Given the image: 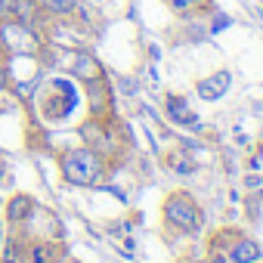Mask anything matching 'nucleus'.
Segmentation results:
<instances>
[{
    "instance_id": "obj_1",
    "label": "nucleus",
    "mask_w": 263,
    "mask_h": 263,
    "mask_svg": "<svg viewBox=\"0 0 263 263\" xmlns=\"http://www.w3.org/2000/svg\"><path fill=\"white\" fill-rule=\"evenodd\" d=\"M59 171L71 186H96L102 177V158L90 146L65 149L59 155Z\"/></svg>"
},
{
    "instance_id": "obj_2",
    "label": "nucleus",
    "mask_w": 263,
    "mask_h": 263,
    "mask_svg": "<svg viewBox=\"0 0 263 263\" xmlns=\"http://www.w3.org/2000/svg\"><path fill=\"white\" fill-rule=\"evenodd\" d=\"M164 217H167V223H174L177 229H186V232L198 229V223H201V214H198L195 201L183 192H177L164 201Z\"/></svg>"
},
{
    "instance_id": "obj_3",
    "label": "nucleus",
    "mask_w": 263,
    "mask_h": 263,
    "mask_svg": "<svg viewBox=\"0 0 263 263\" xmlns=\"http://www.w3.org/2000/svg\"><path fill=\"white\" fill-rule=\"evenodd\" d=\"M34 214H37L34 198H31L28 192H13L10 201H7V214H4V220H7V226L19 229V226H25Z\"/></svg>"
},
{
    "instance_id": "obj_4",
    "label": "nucleus",
    "mask_w": 263,
    "mask_h": 263,
    "mask_svg": "<svg viewBox=\"0 0 263 263\" xmlns=\"http://www.w3.org/2000/svg\"><path fill=\"white\" fill-rule=\"evenodd\" d=\"M59 257H62L59 241H50V238L25 241V263H59Z\"/></svg>"
},
{
    "instance_id": "obj_5",
    "label": "nucleus",
    "mask_w": 263,
    "mask_h": 263,
    "mask_svg": "<svg viewBox=\"0 0 263 263\" xmlns=\"http://www.w3.org/2000/svg\"><path fill=\"white\" fill-rule=\"evenodd\" d=\"M41 19H44V10H41L37 0H16V13H13V22L16 25H22L25 31L37 34Z\"/></svg>"
},
{
    "instance_id": "obj_6",
    "label": "nucleus",
    "mask_w": 263,
    "mask_h": 263,
    "mask_svg": "<svg viewBox=\"0 0 263 263\" xmlns=\"http://www.w3.org/2000/svg\"><path fill=\"white\" fill-rule=\"evenodd\" d=\"M226 87H229V71H217V74L198 81V96L214 102V99H220V96L226 93Z\"/></svg>"
},
{
    "instance_id": "obj_7",
    "label": "nucleus",
    "mask_w": 263,
    "mask_h": 263,
    "mask_svg": "<svg viewBox=\"0 0 263 263\" xmlns=\"http://www.w3.org/2000/svg\"><path fill=\"white\" fill-rule=\"evenodd\" d=\"M71 71H74L81 81H87V84H93V81H99V78H102L99 62H96L93 56H87V53H78V56L71 59Z\"/></svg>"
},
{
    "instance_id": "obj_8",
    "label": "nucleus",
    "mask_w": 263,
    "mask_h": 263,
    "mask_svg": "<svg viewBox=\"0 0 263 263\" xmlns=\"http://www.w3.org/2000/svg\"><path fill=\"white\" fill-rule=\"evenodd\" d=\"M0 263H25V235H7V245L0 251Z\"/></svg>"
},
{
    "instance_id": "obj_9",
    "label": "nucleus",
    "mask_w": 263,
    "mask_h": 263,
    "mask_svg": "<svg viewBox=\"0 0 263 263\" xmlns=\"http://www.w3.org/2000/svg\"><path fill=\"white\" fill-rule=\"evenodd\" d=\"M167 108H171V118H174V121H180V124H195V115H192V108L186 105V99L171 96Z\"/></svg>"
},
{
    "instance_id": "obj_10",
    "label": "nucleus",
    "mask_w": 263,
    "mask_h": 263,
    "mask_svg": "<svg viewBox=\"0 0 263 263\" xmlns=\"http://www.w3.org/2000/svg\"><path fill=\"white\" fill-rule=\"evenodd\" d=\"M37 4H41V10L50 13V16H68V13H74V4H78V0H37Z\"/></svg>"
},
{
    "instance_id": "obj_11",
    "label": "nucleus",
    "mask_w": 263,
    "mask_h": 263,
    "mask_svg": "<svg viewBox=\"0 0 263 263\" xmlns=\"http://www.w3.org/2000/svg\"><path fill=\"white\" fill-rule=\"evenodd\" d=\"M257 257H260V248H257L254 241H248V238L238 241L235 251H232V260H235V263H254Z\"/></svg>"
},
{
    "instance_id": "obj_12",
    "label": "nucleus",
    "mask_w": 263,
    "mask_h": 263,
    "mask_svg": "<svg viewBox=\"0 0 263 263\" xmlns=\"http://www.w3.org/2000/svg\"><path fill=\"white\" fill-rule=\"evenodd\" d=\"M171 167H174V171H180V174H192V171H195V161H192L189 155L177 152V155H171Z\"/></svg>"
},
{
    "instance_id": "obj_13",
    "label": "nucleus",
    "mask_w": 263,
    "mask_h": 263,
    "mask_svg": "<svg viewBox=\"0 0 263 263\" xmlns=\"http://www.w3.org/2000/svg\"><path fill=\"white\" fill-rule=\"evenodd\" d=\"M10 84H13L10 65H7V59H4V56H0V93H7V90H10Z\"/></svg>"
},
{
    "instance_id": "obj_14",
    "label": "nucleus",
    "mask_w": 263,
    "mask_h": 263,
    "mask_svg": "<svg viewBox=\"0 0 263 263\" xmlns=\"http://www.w3.org/2000/svg\"><path fill=\"white\" fill-rule=\"evenodd\" d=\"M16 13V0H0V22H13Z\"/></svg>"
},
{
    "instance_id": "obj_15",
    "label": "nucleus",
    "mask_w": 263,
    "mask_h": 263,
    "mask_svg": "<svg viewBox=\"0 0 263 263\" xmlns=\"http://www.w3.org/2000/svg\"><path fill=\"white\" fill-rule=\"evenodd\" d=\"M167 4H171L174 10H189L192 4H198V0H167Z\"/></svg>"
},
{
    "instance_id": "obj_16",
    "label": "nucleus",
    "mask_w": 263,
    "mask_h": 263,
    "mask_svg": "<svg viewBox=\"0 0 263 263\" xmlns=\"http://www.w3.org/2000/svg\"><path fill=\"white\" fill-rule=\"evenodd\" d=\"M7 220H0V251H4V245H7Z\"/></svg>"
},
{
    "instance_id": "obj_17",
    "label": "nucleus",
    "mask_w": 263,
    "mask_h": 263,
    "mask_svg": "<svg viewBox=\"0 0 263 263\" xmlns=\"http://www.w3.org/2000/svg\"><path fill=\"white\" fill-rule=\"evenodd\" d=\"M211 263H226V257H214V260H211Z\"/></svg>"
},
{
    "instance_id": "obj_18",
    "label": "nucleus",
    "mask_w": 263,
    "mask_h": 263,
    "mask_svg": "<svg viewBox=\"0 0 263 263\" xmlns=\"http://www.w3.org/2000/svg\"><path fill=\"white\" fill-rule=\"evenodd\" d=\"M0 177H4V161H0Z\"/></svg>"
},
{
    "instance_id": "obj_19",
    "label": "nucleus",
    "mask_w": 263,
    "mask_h": 263,
    "mask_svg": "<svg viewBox=\"0 0 263 263\" xmlns=\"http://www.w3.org/2000/svg\"><path fill=\"white\" fill-rule=\"evenodd\" d=\"M65 263H78V260H65Z\"/></svg>"
},
{
    "instance_id": "obj_20",
    "label": "nucleus",
    "mask_w": 263,
    "mask_h": 263,
    "mask_svg": "<svg viewBox=\"0 0 263 263\" xmlns=\"http://www.w3.org/2000/svg\"><path fill=\"white\" fill-rule=\"evenodd\" d=\"M0 56H4V47H0Z\"/></svg>"
}]
</instances>
